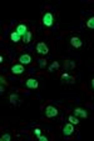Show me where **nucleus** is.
Returning <instances> with one entry per match:
<instances>
[{"mask_svg":"<svg viewBox=\"0 0 94 141\" xmlns=\"http://www.w3.org/2000/svg\"><path fill=\"white\" fill-rule=\"evenodd\" d=\"M25 85H26L28 89H36L39 86V82H38L36 79H28L26 82H25Z\"/></svg>","mask_w":94,"mask_h":141,"instance_id":"39448f33","label":"nucleus"},{"mask_svg":"<svg viewBox=\"0 0 94 141\" xmlns=\"http://www.w3.org/2000/svg\"><path fill=\"white\" fill-rule=\"evenodd\" d=\"M74 115L75 116H80V117H86L88 116V114H86V111L84 110V109H80V107H76L75 110H74Z\"/></svg>","mask_w":94,"mask_h":141,"instance_id":"9d476101","label":"nucleus"},{"mask_svg":"<svg viewBox=\"0 0 94 141\" xmlns=\"http://www.w3.org/2000/svg\"><path fill=\"white\" fill-rule=\"evenodd\" d=\"M30 39H32V33L28 31V33L23 36V40H24V43H30Z\"/></svg>","mask_w":94,"mask_h":141,"instance_id":"4468645a","label":"nucleus"},{"mask_svg":"<svg viewBox=\"0 0 94 141\" xmlns=\"http://www.w3.org/2000/svg\"><path fill=\"white\" fill-rule=\"evenodd\" d=\"M45 115H46V117H54V116L58 115V109L49 105V106L45 107Z\"/></svg>","mask_w":94,"mask_h":141,"instance_id":"f03ea898","label":"nucleus"},{"mask_svg":"<svg viewBox=\"0 0 94 141\" xmlns=\"http://www.w3.org/2000/svg\"><path fill=\"white\" fill-rule=\"evenodd\" d=\"M92 86H93V89H94V79L92 80Z\"/></svg>","mask_w":94,"mask_h":141,"instance_id":"b1692460","label":"nucleus"},{"mask_svg":"<svg viewBox=\"0 0 94 141\" xmlns=\"http://www.w3.org/2000/svg\"><path fill=\"white\" fill-rule=\"evenodd\" d=\"M18 100H19V96H18L16 94H12V95H10V102H12V104H16Z\"/></svg>","mask_w":94,"mask_h":141,"instance_id":"2eb2a0df","label":"nucleus"},{"mask_svg":"<svg viewBox=\"0 0 94 141\" xmlns=\"http://www.w3.org/2000/svg\"><path fill=\"white\" fill-rule=\"evenodd\" d=\"M10 139H12V136L9 134H5L2 136V141H10Z\"/></svg>","mask_w":94,"mask_h":141,"instance_id":"aec40b11","label":"nucleus"},{"mask_svg":"<svg viewBox=\"0 0 94 141\" xmlns=\"http://www.w3.org/2000/svg\"><path fill=\"white\" fill-rule=\"evenodd\" d=\"M53 21H54V18H53V14L52 13L44 14V16H43V24L45 26H52L53 25Z\"/></svg>","mask_w":94,"mask_h":141,"instance_id":"f257e3e1","label":"nucleus"},{"mask_svg":"<svg viewBox=\"0 0 94 141\" xmlns=\"http://www.w3.org/2000/svg\"><path fill=\"white\" fill-rule=\"evenodd\" d=\"M62 79L65 81V82H69V84H74V79L68 74V72H64L63 75H62Z\"/></svg>","mask_w":94,"mask_h":141,"instance_id":"9b49d317","label":"nucleus"},{"mask_svg":"<svg viewBox=\"0 0 94 141\" xmlns=\"http://www.w3.org/2000/svg\"><path fill=\"white\" fill-rule=\"evenodd\" d=\"M10 38H12V41H14V43H18V41L20 40V35H19L16 31H13L12 35H10Z\"/></svg>","mask_w":94,"mask_h":141,"instance_id":"f8f14e48","label":"nucleus"},{"mask_svg":"<svg viewBox=\"0 0 94 141\" xmlns=\"http://www.w3.org/2000/svg\"><path fill=\"white\" fill-rule=\"evenodd\" d=\"M75 66V64L73 63V61H69V60H66V63H65V69L66 70H69V69H73Z\"/></svg>","mask_w":94,"mask_h":141,"instance_id":"a211bd4d","label":"nucleus"},{"mask_svg":"<svg viewBox=\"0 0 94 141\" xmlns=\"http://www.w3.org/2000/svg\"><path fill=\"white\" fill-rule=\"evenodd\" d=\"M36 51H38L39 54L45 55V54L49 53V49H48V46H46L45 43H38V44H36Z\"/></svg>","mask_w":94,"mask_h":141,"instance_id":"7ed1b4c3","label":"nucleus"},{"mask_svg":"<svg viewBox=\"0 0 94 141\" xmlns=\"http://www.w3.org/2000/svg\"><path fill=\"white\" fill-rule=\"evenodd\" d=\"M73 132H74V126H73V124H72V122H69V124L64 125L63 134H64L65 136H69V135H72Z\"/></svg>","mask_w":94,"mask_h":141,"instance_id":"20e7f679","label":"nucleus"},{"mask_svg":"<svg viewBox=\"0 0 94 141\" xmlns=\"http://www.w3.org/2000/svg\"><path fill=\"white\" fill-rule=\"evenodd\" d=\"M20 36H24L26 33H28V30H26V25H24V24H20V25H18V28H16V30H15Z\"/></svg>","mask_w":94,"mask_h":141,"instance_id":"6e6552de","label":"nucleus"},{"mask_svg":"<svg viewBox=\"0 0 94 141\" xmlns=\"http://www.w3.org/2000/svg\"><path fill=\"white\" fill-rule=\"evenodd\" d=\"M38 65H39V68H45L46 66V60H44V59H39L38 60Z\"/></svg>","mask_w":94,"mask_h":141,"instance_id":"6ab92c4d","label":"nucleus"},{"mask_svg":"<svg viewBox=\"0 0 94 141\" xmlns=\"http://www.w3.org/2000/svg\"><path fill=\"white\" fill-rule=\"evenodd\" d=\"M69 122H72V124H74V125H78V124H79V120H78L76 116L70 115V116H69Z\"/></svg>","mask_w":94,"mask_h":141,"instance_id":"dca6fc26","label":"nucleus"},{"mask_svg":"<svg viewBox=\"0 0 94 141\" xmlns=\"http://www.w3.org/2000/svg\"><path fill=\"white\" fill-rule=\"evenodd\" d=\"M0 81H2V84H5V80H4V77H3V76L0 77Z\"/></svg>","mask_w":94,"mask_h":141,"instance_id":"5701e85b","label":"nucleus"},{"mask_svg":"<svg viewBox=\"0 0 94 141\" xmlns=\"http://www.w3.org/2000/svg\"><path fill=\"white\" fill-rule=\"evenodd\" d=\"M59 66H60V65H59V63H58V61H53V64H52V65L49 66V71H54V70H58V69H59Z\"/></svg>","mask_w":94,"mask_h":141,"instance_id":"ddd939ff","label":"nucleus"},{"mask_svg":"<svg viewBox=\"0 0 94 141\" xmlns=\"http://www.w3.org/2000/svg\"><path fill=\"white\" fill-rule=\"evenodd\" d=\"M70 44H72L74 48H80V46L83 45V41H82L79 38L74 36V38H72V39H70Z\"/></svg>","mask_w":94,"mask_h":141,"instance_id":"1a4fd4ad","label":"nucleus"},{"mask_svg":"<svg viewBox=\"0 0 94 141\" xmlns=\"http://www.w3.org/2000/svg\"><path fill=\"white\" fill-rule=\"evenodd\" d=\"M12 71H13V74H22V72H24V66L20 64H15V65H13L12 66Z\"/></svg>","mask_w":94,"mask_h":141,"instance_id":"0eeeda50","label":"nucleus"},{"mask_svg":"<svg viewBox=\"0 0 94 141\" xmlns=\"http://www.w3.org/2000/svg\"><path fill=\"white\" fill-rule=\"evenodd\" d=\"M34 134H35L36 136H39V135L42 134V130H40L39 127H36V129H34Z\"/></svg>","mask_w":94,"mask_h":141,"instance_id":"412c9836","label":"nucleus"},{"mask_svg":"<svg viewBox=\"0 0 94 141\" xmlns=\"http://www.w3.org/2000/svg\"><path fill=\"white\" fill-rule=\"evenodd\" d=\"M19 61H20L22 64H24V65H28V64L32 63V56L28 55V54H24V55H22V56L19 58Z\"/></svg>","mask_w":94,"mask_h":141,"instance_id":"423d86ee","label":"nucleus"},{"mask_svg":"<svg viewBox=\"0 0 94 141\" xmlns=\"http://www.w3.org/2000/svg\"><path fill=\"white\" fill-rule=\"evenodd\" d=\"M86 26L89 29H94V16H92L88 21H86Z\"/></svg>","mask_w":94,"mask_h":141,"instance_id":"f3484780","label":"nucleus"},{"mask_svg":"<svg viewBox=\"0 0 94 141\" xmlns=\"http://www.w3.org/2000/svg\"><path fill=\"white\" fill-rule=\"evenodd\" d=\"M38 139H39V140H42V141H46V140H48L45 136H42V135H39V136H38Z\"/></svg>","mask_w":94,"mask_h":141,"instance_id":"4be33fe9","label":"nucleus"}]
</instances>
